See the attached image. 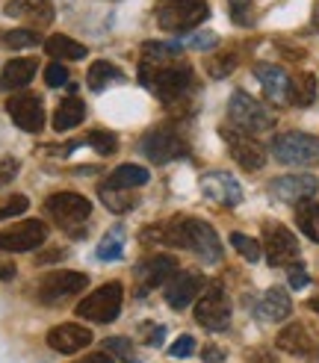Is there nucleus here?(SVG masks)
Wrapping results in <instances>:
<instances>
[{
	"instance_id": "nucleus-41",
	"label": "nucleus",
	"mask_w": 319,
	"mask_h": 363,
	"mask_svg": "<svg viewBox=\"0 0 319 363\" xmlns=\"http://www.w3.org/2000/svg\"><path fill=\"white\" fill-rule=\"evenodd\" d=\"M45 83H47L50 89L65 86V83H68V68L60 65V62H50V65L45 68Z\"/></svg>"
},
{
	"instance_id": "nucleus-28",
	"label": "nucleus",
	"mask_w": 319,
	"mask_h": 363,
	"mask_svg": "<svg viewBox=\"0 0 319 363\" xmlns=\"http://www.w3.org/2000/svg\"><path fill=\"white\" fill-rule=\"evenodd\" d=\"M98 198L103 201V207L110 210V213H130L136 204H139V198H133V192L128 189H113V186H98Z\"/></svg>"
},
{
	"instance_id": "nucleus-43",
	"label": "nucleus",
	"mask_w": 319,
	"mask_h": 363,
	"mask_svg": "<svg viewBox=\"0 0 319 363\" xmlns=\"http://www.w3.org/2000/svg\"><path fill=\"white\" fill-rule=\"evenodd\" d=\"M18 169H21V166H18V160H12V157H4V160H0V189L9 186L12 180L18 177Z\"/></svg>"
},
{
	"instance_id": "nucleus-21",
	"label": "nucleus",
	"mask_w": 319,
	"mask_h": 363,
	"mask_svg": "<svg viewBox=\"0 0 319 363\" xmlns=\"http://www.w3.org/2000/svg\"><path fill=\"white\" fill-rule=\"evenodd\" d=\"M254 77L263 86V95L272 104H284L290 101V77L281 65H269V62H257L254 65Z\"/></svg>"
},
{
	"instance_id": "nucleus-5",
	"label": "nucleus",
	"mask_w": 319,
	"mask_h": 363,
	"mask_svg": "<svg viewBox=\"0 0 319 363\" xmlns=\"http://www.w3.org/2000/svg\"><path fill=\"white\" fill-rule=\"evenodd\" d=\"M45 210L53 222L62 230H68L71 237H83V225L92 216V204L80 192H57L45 201Z\"/></svg>"
},
{
	"instance_id": "nucleus-40",
	"label": "nucleus",
	"mask_w": 319,
	"mask_h": 363,
	"mask_svg": "<svg viewBox=\"0 0 319 363\" xmlns=\"http://www.w3.org/2000/svg\"><path fill=\"white\" fill-rule=\"evenodd\" d=\"M27 207H30V198L27 195H12V198H6V201L0 204V219L21 216V213H27Z\"/></svg>"
},
{
	"instance_id": "nucleus-37",
	"label": "nucleus",
	"mask_w": 319,
	"mask_h": 363,
	"mask_svg": "<svg viewBox=\"0 0 319 363\" xmlns=\"http://www.w3.org/2000/svg\"><path fill=\"white\" fill-rule=\"evenodd\" d=\"M86 142L92 145V148L101 154V157H113L116 151H118V139H116V133H110V130H92L86 136Z\"/></svg>"
},
{
	"instance_id": "nucleus-17",
	"label": "nucleus",
	"mask_w": 319,
	"mask_h": 363,
	"mask_svg": "<svg viewBox=\"0 0 319 363\" xmlns=\"http://www.w3.org/2000/svg\"><path fill=\"white\" fill-rule=\"evenodd\" d=\"M316 189H319V184L313 174H284V177L269 180V195L284 204L308 201V198L316 195Z\"/></svg>"
},
{
	"instance_id": "nucleus-9",
	"label": "nucleus",
	"mask_w": 319,
	"mask_h": 363,
	"mask_svg": "<svg viewBox=\"0 0 319 363\" xmlns=\"http://www.w3.org/2000/svg\"><path fill=\"white\" fill-rule=\"evenodd\" d=\"M139 151L151 162H157V166H163V162H172L186 154V142L177 130H172V127H154V130L142 136Z\"/></svg>"
},
{
	"instance_id": "nucleus-14",
	"label": "nucleus",
	"mask_w": 319,
	"mask_h": 363,
	"mask_svg": "<svg viewBox=\"0 0 319 363\" xmlns=\"http://www.w3.org/2000/svg\"><path fill=\"white\" fill-rule=\"evenodd\" d=\"M222 139L228 142L230 157H234L245 172H260L266 166V151L260 142H254V136L240 133L234 127H222Z\"/></svg>"
},
{
	"instance_id": "nucleus-6",
	"label": "nucleus",
	"mask_w": 319,
	"mask_h": 363,
	"mask_svg": "<svg viewBox=\"0 0 319 363\" xmlns=\"http://www.w3.org/2000/svg\"><path fill=\"white\" fill-rule=\"evenodd\" d=\"M269 151L284 166H316L319 162V139L310 133H278Z\"/></svg>"
},
{
	"instance_id": "nucleus-24",
	"label": "nucleus",
	"mask_w": 319,
	"mask_h": 363,
	"mask_svg": "<svg viewBox=\"0 0 319 363\" xmlns=\"http://www.w3.org/2000/svg\"><path fill=\"white\" fill-rule=\"evenodd\" d=\"M148 169L145 166H136V162H124V166L113 169L110 177L103 180V186H113V189H136V186H145L148 184Z\"/></svg>"
},
{
	"instance_id": "nucleus-25",
	"label": "nucleus",
	"mask_w": 319,
	"mask_h": 363,
	"mask_svg": "<svg viewBox=\"0 0 319 363\" xmlns=\"http://www.w3.org/2000/svg\"><path fill=\"white\" fill-rule=\"evenodd\" d=\"M83 118H86V104H83L80 98L71 95V98L60 101L57 113H53V130H60V133L74 130V127H77Z\"/></svg>"
},
{
	"instance_id": "nucleus-42",
	"label": "nucleus",
	"mask_w": 319,
	"mask_h": 363,
	"mask_svg": "<svg viewBox=\"0 0 319 363\" xmlns=\"http://www.w3.org/2000/svg\"><path fill=\"white\" fill-rule=\"evenodd\" d=\"M181 45L195 48V50H207V48H216L219 39H216V33H195V35H189V39H184Z\"/></svg>"
},
{
	"instance_id": "nucleus-48",
	"label": "nucleus",
	"mask_w": 319,
	"mask_h": 363,
	"mask_svg": "<svg viewBox=\"0 0 319 363\" xmlns=\"http://www.w3.org/2000/svg\"><path fill=\"white\" fill-rule=\"evenodd\" d=\"M201 357H204V363H222V360H225V352H222L219 346H207V349L201 352Z\"/></svg>"
},
{
	"instance_id": "nucleus-49",
	"label": "nucleus",
	"mask_w": 319,
	"mask_h": 363,
	"mask_svg": "<svg viewBox=\"0 0 319 363\" xmlns=\"http://www.w3.org/2000/svg\"><path fill=\"white\" fill-rule=\"evenodd\" d=\"M77 363H113V354L110 352H92V354L80 357Z\"/></svg>"
},
{
	"instance_id": "nucleus-1",
	"label": "nucleus",
	"mask_w": 319,
	"mask_h": 363,
	"mask_svg": "<svg viewBox=\"0 0 319 363\" xmlns=\"http://www.w3.org/2000/svg\"><path fill=\"white\" fill-rule=\"evenodd\" d=\"M142 242H160V245H174L198 254L201 260L216 263L222 257V242L207 222L192 219V216H174L172 222L154 225L142 230Z\"/></svg>"
},
{
	"instance_id": "nucleus-26",
	"label": "nucleus",
	"mask_w": 319,
	"mask_h": 363,
	"mask_svg": "<svg viewBox=\"0 0 319 363\" xmlns=\"http://www.w3.org/2000/svg\"><path fill=\"white\" fill-rule=\"evenodd\" d=\"M278 349L287 352V354H308L313 349L308 328L305 325H287V328L278 334Z\"/></svg>"
},
{
	"instance_id": "nucleus-47",
	"label": "nucleus",
	"mask_w": 319,
	"mask_h": 363,
	"mask_svg": "<svg viewBox=\"0 0 319 363\" xmlns=\"http://www.w3.org/2000/svg\"><path fill=\"white\" fill-rule=\"evenodd\" d=\"M142 334L148 337L145 342H151V346H160L163 337H166V328H163V325H142Z\"/></svg>"
},
{
	"instance_id": "nucleus-46",
	"label": "nucleus",
	"mask_w": 319,
	"mask_h": 363,
	"mask_svg": "<svg viewBox=\"0 0 319 363\" xmlns=\"http://www.w3.org/2000/svg\"><path fill=\"white\" fill-rule=\"evenodd\" d=\"M287 272H290V286L293 289H301V286H308V272H305V266H298V263H293V266H287Z\"/></svg>"
},
{
	"instance_id": "nucleus-32",
	"label": "nucleus",
	"mask_w": 319,
	"mask_h": 363,
	"mask_svg": "<svg viewBox=\"0 0 319 363\" xmlns=\"http://www.w3.org/2000/svg\"><path fill=\"white\" fill-rule=\"evenodd\" d=\"M296 222H298V230L310 237L313 242H319V201H308L301 204L298 213H296Z\"/></svg>"
},
{
	"instance_id": "nucleus-3",
	"label": "nucleus",
	"mask_w": 319,
	"mask_h": 363,
	"mask_svg": "<svg viewBox=\"0 0 319 363\" xmlns=\"http://www.w3.org/2000/svg\"><path fill=\"white\" fill-rule=\"evenodd\" d=\"M228 118L234 124V130L240 133H266L275 127V113L266 104H260L257 98H252L248 92H234L228 101Z\"/></svg>"
},
{
	"instance_id": "nucleus-20",
	"label": "nucleus",
	"mask_w": 319,
	"mask_h": 363,
	"mask_svg": "<svg viewBox=\"0 0 319 363\" xmlns=\"http://www.w3.org/2000/svg\"><path fill=\"white\" fill-rule=\"evenodd\" d=\"M4 12L30 27H47L53 21V0H9Z\"/></svg>"
},
{
	"instance_id": "nucleus-45",
	"label": "nucleus",
	"mask_w": 319,
	"mask_h": 363,
	"mask_svg": "<svg viewBox=\"0 0 319 363\" xmlns=\"http://www.w3.org/2000/svg\"><path fill=\"white\" fill-rule=\"evenodd\" d=\"M65 257V248H42L35 254V266H50V263H60Z\"/></svg>"
},
{
	"instance_id": "nucleus-19",
	"label": "nucleus",
	"mask_w": 319,
	"mask_h": 363,
	"mask_svg": "<svg viewBox=\"0 0 319 363\" xmlns=\"http://www.w3.org/2000/svg\"><path fill=\"white\" fill-rule=\"evenodd\" d=\"M201 189H204L207 198H213V201H219L225 207H237L242 201V186L228 172H210V174H204L201 177Z\"/></svg>"
},
{
	"instance_id": "nucleus-12",
	"label": "nucleus",
	"mask_w": 319,
	"mask_h": 363,
	"mask_svg": "<svg viewBox=\"0 0 319 363\" xmlns=\"http://www.w3.org/2000/svg\"><path fill=\"white\" fill-rule=\"evenodd\" d=\"M89 286V275L83 272H68V269H60V272H50L39 281V298L53 304V301H62L74 293H83Z\"/></svg>"
},
{
	"instance_id": "nucleus-7",
	"label": "nucleus",
	"mask_w": 319,
	"mask_h": 363,
	"mask_svg": "<svg viewBox=\"0 0 319 363\" xmlns=\"http://www.w3.org/2000/svg\"><path fill=\"white\" fill-rule=\"evenodd\" d=\"M121 301H124V286L118 281H110L98 286L95 293H89V298H83L77 304V316L86 319V322H98V325H106L113 322L118 313H121Z\"/></svg>"
},
{
	"instance_id": "nucleus-16",
	"label": "nucleus",
	"mask_w": 319,
	"mask_h": 363,
	"mask_svg": "<svg viewBox=\"0 0 319 363\" xmlns=\"http://www.w3.org/2000/svg\"><path fill=\"white\" fill-rule=\"evenodd\" d=\"M6 113L9 118L21 127L24 133H39L45 127V106H42V98H35L30 92L24 95H12L6 101Z\"/></svg>"
},
{
	"instance_id": "nucleus-36",
	"label": "nucleus",
	"mask_w": 319,
	"mask_h": 363,
	"mask_svg": "<svg viewBox=\"0 0 319 363\" xmlns=\"http://www.w3.org/2000/svg\"><path fill=\"white\" fill-rule=\"evenodd\" d=\"M230 245H234L237 254H242L248 263H257L260 254H263V245L257 240H252V237H245V233H230Z\"/></svg>"
},
{
	"instance_id": "nucleus-34",
	"label": "nucleus",
	"mask_w": 319,
	"mask_h": 363,
	"mask_svg": "<svg viewBox=\"0 0 319 363\" xmlns=\"http://www.w3.org/2000/svg\"><path fill=\"white\" fill-rule=\"evenodd\" d=\"M42 42V35L35 30H4V39L0 45H6L12 50H21V48H35Z\"/></svg>"
},
{
	"instance_id": "nucleus-52",
	"label": "nucleus",
	"mask_w": 319,
	"mask_h": 363,
	"mask_svg": "<svg viewBox=\"0 0 319 363\" xmlns=\"http://www.w3.org/2000/svg\"><path fill=\"white\" fill-rule=\"evenodd\" d=\"M310 363H319V346L310 352Z\"/></svg>"
},
{
	"instance_id": "nucleus-29",
	"label": "nucleus",
	"mask_w": 319,
	"mask_h": 363,
	"mask_svg": "<svg viewBox=\"0 0 319 363\" xmlns=\"http://www.w3.org/2000/svg\"><path fill=\"white\" fill-rule=\"evenodd\" d=\"M316 101V77L313 74H296L290 77V104L293 106H310Z\"/></svg>"
},
{
	"instance_id": "nucleus-27",
	"label": "nucleus",
	"mask_w": 319,
	"mask_h": 363,
	"mask_svg": "<svg viewBox=\"0 0 319 363\" xmlns=\"http://www.w3.org/2000/svg\"><path fill=\"white\" fill-rule=\"evenodd\" d=\"M45 50H47V57H53V60H71V62L89 57L86 45L68 39V35H50V39L45 42Z\"/></svg>"
},
{
	"instance_id": "nucleus-31",
	"label": "nucleus",
	"mask_w": 319,
	"mask_h": 363,
	"mask_svg": "<svg viewBox=\"0 0 319 363\" xmlns=\"http://www.w3.org/2000/svg\"><path fill=\"white\" fill-rule=\"evenodd\" d=\"M113 80H121V71H118L113 62H103V60H98V62L89 65L86 83H89V89H92V92H101V89H103V86H110Z\"/></svg>"
},
{
	"instance_id": "nucleus-38",
	"label": "nucleus",
	"mask_w": 319,
	"mask_h": 363,
	"mask_svg": "<svg viewBox=\"0 0 319 363\" xmlns=\"http://www.w3.org/2000/svg\"><path fill=\"white\" fill-rule=\"evenodd\" d=\"M103 346H106V352H110L113 357H118L121 363H136L133 342L128 337H110V340H103Z\"/></svg>"
},
{
	"instance_id": "nucleus-23",
	"label": "nucleus",
	"mask_w": 319,
	"mask_h": 363,
	"mask_svg": "<svg viewBox=\"0 0 319 363\" xmlns=\"http://www.w3.org/2000/svg\"><path fill=\"white\" fill-rule=\"evenodd\" d=\"M35 71H39V62L30 60V57H18V60H9L0 71V89H24Z\"/></svg>"
},
{
	"instance_id": "nucleus-13",
	"label": "nucleus",
	"mask_w": 319,
	"mask_h": 363,
	"mask_svg": "<svg viewBox=\"0 0 319 363\" xmlns=\"http://www.w3.org/2000/svg\"><path fill=\"white\" fill-rule=\"evenodd\" d=\"M204 286H207V281H204L201 272H192V269L174 272V275L166 281V301H169V307H174V311H184V307H189L204 293Z\"/></svg>"
},
{
	"instance_id": "nucleus-39",
	"label": "nucleus",
	"mask_w": 319,
	"mask_h": 363,
	"mask_svg": "<svg viewBox=\"0 0 319 363\" xmlns=\"http://www.w3.org/2000/svg\"><path fill=\"white\" fill-rule=\"evenodd\" d=\"M230 6V18L240 27H252L254 24V0H228Z\"/></svg>"
},
{
	"instance_id": "nucleus-11",
	"label": "nucleus",
	"mask_w": 319,
	"mask_h": 363,
	"mask_svg": "<svg viewBox=\"0 0 319 363\" xmlns=\"http://www.w3.org/2000/svg\"><path fill=\"white\" fill-rule=\"evenodd\" d=\"M47 240V225L42 219H27V222H18L12 228L0 230V251L4 254H15V251H33L45 245Z\"/></svg>"
},
{
	"instance_id": "nucleus-4",
	"label": "nucleus",
	"mask_w": 319,
	"mask_h": 363,
	"mask_svg": "<svg viewBox=\"0 0 319 363\" xmlns=\"http://www.w3.org/2000/svg\"><path fill=\"white\" fill-rule=\"evenodd\" d=\"M210 18L207 0H157V24L166 33H186Z\"/></svg>"
},
{
	"instance_id": "nucleus-10",
	"label": "nucleus",
	"mask_w": 319,
	"mask_h": 363,
	"mask_svg": "<svg viewBox=\"0 0 319 363\" xmlns=\"http://www.w3.org/2000/svg\"><path fill=\"white\" fill-rule=\"evenodd\" d=\"M263 251H266V260L269 266H293L298 263V240L293 233L278 225V222H266L263 225Z\"/></svg>"
},
{
	"instance_id": "nucleus-35",
	"label": "nucleus",
	"mask_w": 319,
	"mask_h": 363,
	"mask_svg": "<svg viewBox=\"0 0 319 363\" xmlns=\"http://www.w3.org/2000/svg\"><path fill=\"white\" fill-rule=\"evenodd\" d=\"M124 254V233H121V228H116V230H110L106 237L101 240V245H98V257L101 260H118Z\"/></svg>"
},
{
	"instance_id": "nucleus-2",
	"label": "nucleus",
	"mask_w": 319,
	"mask_h": 363,
	"mask_svg": "<svg viewBox=\"0 0 319 363\" xmlns=\"http://www.w3.org/2000/svg\"><path fill=\"white\" fill-rule=\"evenodd\" d=\"M142 83L148 89H154L166 104H177L195 86V77H192L189 65H157V68H151V65L142 62Z\"/></svg>"
},
{
	"instance_id": "nucleus-51",
	"label": "nucleus",
	"mask_w": 319,
	"mask_h": 363,
	"mask_svg": "<svg viewBox=\"0 0 319 363\" xmlns=\"http://www.w3.org/2000/svg\"><path fill=\"white\" fill-rule=\"evenodd\" d=\"M308 304H310V311H316V313H319V296H313Z\"/></svg>"
},
{
	"instance_id": "nucleus-22",
	"label": "nucleus",
	"mask_w": 319,
	"mask_h": 363,
	"mask_svg": "<svg viewBox=\"0 0 319 363\" xmlns=\"http://www.w3.org/2000/svg\"><path fill=\"white\" fill-rule=\"evenodd\" d=\"M293 311V301L287 296V289H281V286H272V289H266L260 304H257V316L266 319V322H281V319H287Z\"/></svg>"
},
{
	"instance_id": "nucleus-8",
	"label": "nucleus",
	"mask_w": 319,
	"mask_h": 363,
	"mask_svg": "<svg viewBox=\"0 0 319 363\" xmlns=\"http://www.w3.org/2000/svg\"><path fill=\"white\" fill-rule=\"evenodd\" d=\"M195 322L207 331H225L230 325V301L225 296L222 281H210L195 304Z\"/></svg>"
},
{
	"instance_id": "nucleus-33",
	"label": "nucleus",
	"mask_w": 319,
	"mask_h": 363,
	"mask_svg": "<svg viewBox=\"0 0 319 363\" xmlns=\"http://www.w3.org/2000/svg\"><path fill=\"white\" fill-rule=\"evenodd\" d=\"M234 68H237V53H230V50H222V53H213V57H207V74L213 80L228 77Z\"/></svg>"
},
{
	"instance_id": "nucleus-50",
	"label": "nucleus",
	"mask_w": 319,
	"mask_h": 363,
	"mask_svg": "<svg viewBox=\"0 0 319 363\" xmlns=\"http://www.w3.org/2000/svg\"><path fill=\"white\" fill-rule=\"evenodd\" d=\"M12 278H15V263L0 257V281H12Z\"/></svg>"
},
{
	"instance_id": "nucleus-30",
	"label": "nucleus",
	"mask_w": 319,
	"mask_h": 363,
	"mask_svg": "<svg viewBox=\"0 0 319 363\" xmlns=\"http://www.w3.org/2000/svg\"><path fill=\"white\" fill-rule=\"evenodd\" d=\"M177 53H181V45L177 42H145L142 45V62L145 65H166L177 57Z\"/></svg>"
},
{
	"instance_id": "nucleus-15",
	"label": "nucleus",
	"mask_w": 319,
	"mask_h": 363,
	"mask_svg": "<svg viewBox=\"0 0 319 363\" xmlns=\"http://www.w3.org/2000/svg\"><path fill=\"white\" fill-rule=\"evenodd\" d=\"M174 272H177V260L172 257V254H154V257H145L133 269L139 296H145L148 289H157L160 284H166Z\"/></svg>"
},
{
	"instance_id": "nucleus-18",
	"label": "nucleus",
	"mask_w": 319,
	"mask_h": 363,
	"mask_svg": "<svg viewBox=\"0 0 319 363\" xmlns=\"http://www.w3.org/2000/svg\"><path fill=\"white\" fill-rule=\"evenodd\" d=\"M92 331L86 325H77V322H62L57 328L47 331V346L60 354H77L83 349L92 346Z\"/></svg>"
},
{
	"instance_id": "nucleus-44",
	"label": "nucleus",
	"mask_w": 319,
	"mask_h": 363,
	"mask_svg": "<svg viewBox=\"0 0 319 363\" xmlns=\"http://www.w3.org/2000/svg\"><path fill=\"white\" fill-rule=\"evenodd\" d=\"M192 352H195V340H192L189 334L177 337V340L172 342V349H169V354H172V357H189Z\"/></svg>"
}]
</instances>
